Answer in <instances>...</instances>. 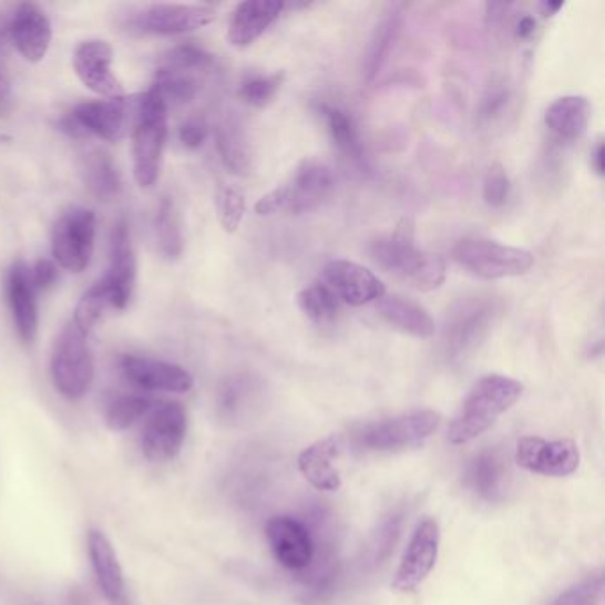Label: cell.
I'll list each match as a JSON object with an SVG mask.
<instances>
[{"label": "cell", "instance_id": "obj_4", "mask_svg": "<svg viewBox=\"0 0 605 605\" xmlns=\"http://www.w3.org/2000/svg\"><path fill=\"white\" fill-rule=\"evenodd\" d=\"M170 107L155 90L146 91L139 96L137 114L134 121V178L139 187L155 185L161 176L167 143V117Z\"/></svg>", "mask_w": 605, "mask_h": 605}, {"label": "cell", "instance_id": "obj_12", "mask_svg": "<svg viewBox=\"0 0 605 605\" xmlns=\"http://www.w3.org/2000/svg\"><path fill=\"white\" fill-rule=\"evenodd\" d=\"M265 534L271 554L280 566L291 572L311 568L317 545L304 522L288 515L271 516L265 525Z\"/></svg>", "mask_w": 605, "mask_h": 605}, {"label": "cell", "instance_id": "obj_5", "mask_svg": "<svg viewBox=\"0 0 605 605\" xmlns=\"http://www.w3.org/2000/svg\"><path fill=\"white\" fill-rule=\"evenodd\" d=\"M453 259L469 276L481 280L525 276L534 265V256L530 250L480 236L463 238L454 245Z\"/></svg>", "mask_w": 605, "mask_h": 605}, {"label": "cell", "instance_id": "obj_9", "mask_svg": "<svg viewBox=\"0 0 605 605\" xmlns=\"http://www.w3.org/2000/svg\"><path fill=\"white\" fill-rule=\"evenodd\" d=\"M187 432V410L178 401H167L153 410L144 424L141 439L144 457L155 463L176 459L185 444Z\"/></svg>", "mask_w": 605, "mask_h": 605}, {"label": "cell", "instance_id": "obj_15", "mask_svg": "<svg viewBox=\"0 0 605 605\" xmlns=\"http://www.w3.org/2000/svg\"><path fill=\"white\" fill-rule=\"evenodd\" d=\"M112 61L114 54L107 41L90 40L76 47L73 68L88 90L103 99H120L125 90L112 73Z\"/></svg>", "mask_w": 605, "mask_h": 605}, {"label": "cell", "instance_id": "obj_20", "mask_svg": "<svg viewBox=\"0 0 605 605\" xmlns=\"http://www.w3.org/2000/svg\"><path fill=\"white\" fill-rule=\"evenodd\" d=\"M335 174L329 165L317 158H306L295 171L294 180L286 185L288 206L291 214H306L327 199L335 191Z\"/></svg>", "mask_w": 605, "mask_h": 605}, {"label": "cell", "instance_id": "obj_37", "mask_svg": "<svg viewBox=\"0 0 605 605\" xmlns=\"http://www.w3.org/2000/svg\"><path fill=\"white\" fill-rule=\"evenodd\" d=\"M153 90L161 94V99L170 107V105H183L191 102L196 96L199 84H197L196 75L191 73L158 70Z\"/></svg>", "mask_w": 605, "mask_h": 605}, {"label": "cell", "instance_id": "obj_33", "mask_svg": "<svg viewBox=\"0 0 605 605\" xmlns=\"http://www.w3.org/2000/svg\"><path fill=\"white\" fill-rule=\"evenodd\" d=\"M153 400L144 394H121L109 403L105 410V424L112 432H125L137 421L150 414Z\"/></svg>", "mask_w": 605, "mask_h": 605}, {"label": "cell", "instance_id": "obj_46", "mask_svg": "<svg viewBox=\"0 0 605 605\" xmlns=\"http://www.w3.org/2000/svg\"><path fill=\"white\" fill-rule=\"evenodd\" d=\"M59 267L58 263L50 259H40V262L31 268L32 285L37 291L52 288L58 283Z\"/></svg>", "mask_w": 605, "mask_h": 605}, {"label": "cell", "instance_id": "obj_28", "mask_svg": "<svg viewBox=\"0 0 605 605\" xmlns=\"http://www.w3.org/2000/svg\"><path fill=\"white\" fill-rule=\"evenodd\" d=\"M592 120V103L586 96L568 94L554 100L545 112V125L561 141H577L586 134Z\"/></svg>", "mask_w": 605, "mask_h": 605}, {"label": "cell", "instance_id": "obj_50", "mask_svg": "<svg viewBox=\"0 0 605 605\" xmlns=\"http://www.w3.org/2000/svg\"><path fill=\"white\" fill-rule=\"evenodd\" d=\"M604 143L596 144L595 150H593L592 153V165L593 170H595V173L598 174V176L604 174Z\"/></svg>", "mask_w": 605, "mask_h": 605}, {"label": "cell", "instance_id": "obj_26", "mask_svg": "<svg viewBox=\"0 0 605 605\" xmlns=\"http://www.w3.org/2000/svg\"><path fill=\"white\" fill-rule=\"evenodd\" d=\"M339 453H341L339 439L336 437L321 439L298 454V471L315 489L321 492H336L341 486V476L335 468V460Z\"/></svg>", "mask_w": 605, "mask_h": 605}, {"label": "cell", "instance_id": "obj_6", "mask_svg": "<svg viewBox=\"0 0 605 605\" xmlns=\"http://www.w3.org/2000/svg\"><path fill=\"white\" fill-rule=\"evenodd\" d=\"M50 375L59 394L76 401L90 392L94 382V359L88 336L70 321L55 341L50 357Z\"/></svg>", "mask_w": 605, "mask_h": 605}, {"label": "cell", "instance_id": "obj_11", "mask_svg": "<svg viewBox=\"0 0 605 605\" xmlns=\"http://www.w3.org/2000/svg\"><path fill=\"white\" fill-rule=\"evenodd\" d=\"M515 462L540 476L565 478L577 471L581 451L570 439L545 441L542 437H522L516 442Z\"/></svg>", "mask_w": 605, "mask_h": 605}, {"label": "cell", "instance_id": "obj_38", "mask_svg": "<svg viewBox=\"0 0 605 605\" xmlns=\"http://www.w3.org/2000/svg\"><path fill=\"white\" fill-rule=\"evenodd\" d=\"M218 224L226 233H236L245 217V196L233 185H218L215 192Z\"/></svg>", "mask_w": 605, "mask_h": 605}, {"label": "cell", "instance_id": "obj_10", "mask_svg": "<svg viewBox=\"0 0 605 605\" xmlns=\"http://www.w3.org/2000/svg\"><path fill=\"white\" fill-rule=\"evenodd\" d=\"M439 548H441L439 522L432 516H424L423 521H419L416 525L409 547L401 557L400 566L392 578V589L409 593L421 586L435 568Z\"/></svg>", "mask_w": 605, "mask_h": 605}, {"label": "cell", "instance_id": "obj_36", "mask_svg": "<svg viewBox=\"0 0 605 605\" xmlns=\"http://www.w3.org/2000/svg\"><path fill=\"white\" fill-rule=\"evenodd\" d=\"M109 308H112L111 291H109L107 285L100 279L96 285L91 286L82 295L81 300L76 304L72 321L76 329L88 336L93 327L99 326V321L102 320Z\"/></svg>", "mask_w": 605, "mask_h": 605}, {"label": "cell", "instance_id": "obj_1", "mask_svg": "<svg viewBox=\"0 0 605 605\" xmlns=\"http://www.w3.org/2000/svg\"><path fill=\"white\" fill-rule=\"evenodd\" d=\"M371 258L383 270L409 280L419 291H433L445 280V262L439 254L427 253L416 245L412 218H401L388 235L371 244Z\"/></svg>", "mask_w": 605, "mask_h": 605}, {"label": "cell", "instance_id": "obj_29", "mask_svg": "<svg viewBox=\"0 0 605 605\" xmlns=\"http://www.w3.org/2000/svg\"><path fill=\"white\" fill-rule=\"evenodd\" d=\"M506 472L504 460L495 451H485L469 463L465 483L478 498L495 503L503 498Z\"/></svg>", "mask_w": 605, "mask_h": 605}, {"label": "cell", "instance_id": "obj_43", "mask_svg": "<svg viewBox=\"0 0 605 605\" xmlns=\"http://www.w3.org/2000/svg\"><path fill=\"white\" fill-rule=\"evenodd\" d=\"M510 102V90L504 82L501 84L490 85L485 96L481 100L480 105V120L481 121H494L503 114L504 109L507 107Z\"/></svg>", "mask_w": 605, "mask_h": 605}, {"label": "cell", "instance_id": "obj_42", "mask_svg": "<svg viewBox=\"0 0 605 605\" xmlns=\"http://www.w3.org/2000/svg\"><path fill=\"white\" fill-rule=\"evenodd\" d=\"M510 196V178L503 165L495 162L486 171L485 182H483V199L492 208L503 206Z\"/></svg>", "mask_w": 605, "mask_h": 605}, {"label": "cell", "instance_id": "obj_21", "mask_svg": "<svg viewBox=\"0 0 605 605\" xmlns=\"http://www.w3.org/2000/svg\"><path fill=\"white\" fill-rule=\"evenodd\" d=\"M265 386L250 373L227 377L217 391V412L223 421L240 424L249 421L262 409Z\"/></svg>", "mask_w": 605, "mask_h": 605}, {"label": "cell", "instance_id": "obj_30", "mask_svg": "<svg viewBox=\"0 0 605 605\" xmlns=\"http://www.w3.org/2000/svg\"><path fill=\"white\" fill-rule=\"evenodd\" d=\"M215 144L224 165L233 174L247 176L253 171V152L249 139L245 134L240 121L235 117H224L215 130Z\"/></svg>", "mask_w": 605, "mask_h": 605}, {"label": "cell", "instance_id": "obj_3", "mask_svg": "<svg viewBox=\"0 0 605 605\" xmlns=\"http://www.w3.org/2000/svg\"><path fill=\"white\" fill-rule=\"evenodd\" d=\"M442 416L435 410H416L410 414L362 424L353 430L350 444L357 453L394 454L414 450L437 432Z\"/></svg>", "mask_w": 605, "mask_h": 605}, {"label": "cell", "instance_id": "obj_23", "mask_svg": "<svg viewBox=\"0 0 605 605\" xmlns=\"http://www.w3.org/2000/svg\"><path fill=\"white\" fill-rule=\"evenodd\" d=\"M285 10L286 4L280 0H245L233 11L227 41L238 49L253 45Z\"/></svg>", "mask_w": 605, "mask_h": 605}, {"label": "cell", "instance_id": "obj_7", "mask_svg": "<svg viewBox=\"0 0 605 605\" xmlns=\"http://www.w3.org/2000/svg\"><path fill=\"white\" fill-rule=\"evenodd\" d=\"M498 304L486 295L462 298L448 312L444 327L445 357L460 362L476 352L490 335Z\"/></svg>", "mask_w": 605, "mask_h": 605}, {"label": "cell", "instance_id": "obj_41", "mask_svg": "<svg viewBox=\"0 0 605 605\" xmlns=\"http://www.w3.org/2000/svg\"><path fill=\"white\" fill-rule=\"evenodd\" d=\"M209 55L205 50L196 45L176 47L171 50L170 54L164 55L158 70H167V72L191 73L196 75L197 72H203L208 66Z\"/></svg>", "mask_w": 605, "mask_h": 605}, {"label": "cell", "instance_id": "obj_24", "mask_svg": "<svg viewBox=\"0 0 605 605\" xmlns=\"http://www.w3.org/2000/svg\"><path fill=\"white\" fill-rule=\"evenodd\" d=\"M8 302L20 339L32 343L38 335L37 288L32 285L31 267L22 259L13 263L8 276Z\"/></svg>", "mask_w": 605, "mask_h": 605}, {"label": "cell", "instance_id": "obj_27", "mask_svg": "<svg viewBox=\"0 0 605 605\" xmlns=\"http://www.w3.org/2000/svg\"><path fill=\"white\" fill-rule=\"evenodd\" d=\"M377 311L386 324L403 335L419 339L432 338L435 335L437 327L432 315L409 298L400 297V295H389V297L383 295L377 304Z\"/></svg>", "mask_w": 605, "mask_h": 605}, {"label": "cell", "instance_id": "obj_51", "mask_svg": "<svg viewBox=\"0 0 605 605\" xmlns=\"http://www.w3.org/2000/svg\"><path fill=\"white\" fill-rule=\"evenodd\" d=\"M563 2H543V11H545V14H548V17H552V14H556L557 11L563 8Z\"/></svg>", "mask_w": 605, "mask_h": 605}, {"label": "cell", "instance_id": "obj_39", "mask_svg": "<svg viewBox=\"0 0 605 605\" xmlns=\"http://www.w3.org/2000/svg\"><path fill=\"white\" fill-rule=\"evenodd\" d=\"M604 572H596L566 587L565 592L551 602V605H604Z\"/></svg>", "mask_w": 605, "mask_h": 605}, {"label": "cell", "instance_id": "obj_44", "mask_svg": "<svg viewBox=\"0 0 605 605\" xmlns=\"http://www.w3.org/2000/svg\"><path fill=\"white\" fill-rule=\"evenodd\" d=\"M400 525L401 516H391L382 525V530L375 534L373 543H371V554H373L371 560H373V563H380L391 552V547L397 542L398 534H400Z\"/></svg>", "mask_w": 605, "mask_h": 605}, {"label": "cell", "instance_id": "obj_2", "mask_svg": "<svg viewBox=\"0 0 605 605\" xmlns=\"http://www.w3.org/2000/svg\"><path fill=\"white\" fill-rule=\"evenodd\" d=\"M524 386L506 375H486L478 380L453 418L448 441L453 445L476 441L521 400Z\"/></svg>", "mask_w": 605, "mask_h": 605}, {"label": "cell", "instance_id": "obj_45", "mask_svg": "<svg viewBox=\"0 0 605 605\" xmlns=\"http://www.w3.org/2000/svg\"><path fill=\"white\" fill-rule=\"evenodd\" d=\"M288 206V191L286 185L283 187L274 188L265 196L259 197L258 203L254 206V212L259 217H270V215L279 214L280 209H286Z\"/></svg>", "mask_w": 605, "mask_h": 605}, {"label": "cell", "instance_id": "obj_32", "mask_svg": "<svg viewBox=\"0 0 605 605\" xmlns=\"http://www.w3.org/2000/svg\"><path fill=\"white\" fill-rule=\"evenodd\" d=\"M85 183L94 197L111 201L120 194L121 178L107 153L96 152L85 162Z\"/></svg>", "mask_w": 605, "mask_h": 605}, {"label": "cell", "instance_id": "obj_48", "mask_svg": "<svg viewBox=\"0 0 605 605\" xmlns=\"http://www.w3.org/2000/svg\"><path fill=\"white\" fill-rule=\"evenodd\" d=\"M485 8L486 23H489V28H495V25L503 22L504 14L510 10V4H495V2H489Z\"/></svg>", "mask_w": 605, "mask_h": 605}, {"label": "cell", "instance_id": "obj_18", "mask_svg": "<svg viewBox=\"0 0 605 605\" xmlns=\"http://www.w3.org/2000/svg\"><path fill=\"white\" fill-rule=\"evenodd\" d=\"M215 19L217 13L206 6L158 4L139 14L135 25L150 34L173 37V34H185V32L206 28L209 23H214Z\"/></svg>", "mask_w": 605, "mask_h": 605}, {"label": "cell", "instance_id": "obj_49", "mask_svg": "<svg viewBox=\"0 0 605 605\" xmlns=\"http://www.w3.org/2000/svg\"><path fill=\"white\" fill-rule=\"evenodd\" d=\"M536 31V20L533 17H522L516 23L515 34L519 40H530Z\"/></svg>", "mask_w": 605, "mask_h": 605}, {"label": "cell", "instance_id": "obj_34", "mask_svg": "<svg viewBox=\"0 0 605 605\" xmlns=\"http://www.w3.org/2000/svg\"><path fill=\"white\" fill-rule=\"evenodd\" d=\"M297 304L300 311L315 321V324H329L338 315V297L326 283H315L300 289L297 295Z\"/></svg>", "mask_w": 605, "mask_h": 605}, {"label": "cell", "instance_id": "obj_14", "mask_svg": "<svg viewBox=\"0 0 605 605\" xmlns=\"http://www.w3.org/2000/svg\"><path fill=\"white\" fill-rule=\"evenodd\" d=\"M324 283L332 289L338 300L359 308L379 302L386 295V286L373 271L350 259H332L324 267Z\"/></svg>", "mask_w": 605, "mask_h": 605}, {"label": "cell", "instance_id": "obj_35", "mask_svg": "<svg viewBox=\"0 0 605 605\" xmlns=\"http://www.w3.org/2000/svg\"><path fill=\"white\" fill-rule=\"evenodd\" d=\"M156 236L165 258L178 259L183 254L182 218L171 197H164L156 212Z\"/></svg>", "mask_w": 605, "mask_h": 605}, {"label": "cell", "instance_id": "obj_40", "mask_svg": "<svg viewBox=\"0 0 605 605\" xmlns=\"http://www.w3.org/2000/svg\"><path fill=\"white\" fill-rule=\"evenodd\" d=\"M285 81V73H274V75H254L244 81L240 88V96L245 103L253 107H267L271 100L276 99L280 85Z\"/></svg>", "mask_w": 605, "mask_h": 605}, {"label": "cell", "instance_id": "obj_31", "mask_svg": "<svg viewBox=\"0 0 605 605\" xmlns=\"http://www.w3.org/2000/svg\"><path fill=\"white\" fill-rule=\"evenodd\" d=\"M320 111L324 117H326L330 139H332V143L336 144L339 152L343 153L348 161H352L353 164L359 165L362 170H368L365 144H362L361 134H359V129H357L353 117L345 109L329 105V103L320 105Z\"/></svg>", "mask_w": 605, "mask_h": 605}, {"label": "cell", "instance_id": "obj_16", "mask_svg": "<svg viewBox=\"0 0 605 605\" xmlns=\"http://www.w3.org/2000/svg\"><path fill=\"white\" fill-rule=\"evenodd\" d=\"M137 277L134 244L130 235V226L125 218L114 226L111 240V263L109 270L102 277L112 297V308L125 309L132 300Z\"/></svg>", "mask_w": 605, "mask_h": 605}, {"label": "cell", "instance_id": "obj_47", "mask_svg": "<svg viewBox=\"0 0 605 605\" xmlns=\"http://www.w3.org/2000/svg\"><path fill=\"white\" fill-rule=\"evenodd\" d=\"M208 137V125L203 120H188L180 129V141L188 150H197Z\"/></svg>", "mask_w": 605, "mask_h": 605}, {"label": "cell", "instance_id": "obj_13", "mask_svg": "<svg viewBox=\"0 0 605 605\" xmlns=\"http://www.w3.org/2000/svg\"><path fill=\"white\" fill-rule=\"evenodd\" d=\"M137 103L139 96L84 102L73 109L72 116L84 126L88 134L96 135L107 143H117L125 137L130 123L134 125Z\"/></svg>", "mask_w": 605, "mask_h": 605}, {"label": "cell", "instance_id": "obj_22", "mask_svg": "<svg viewBox=\"0 0 605 605\" xmlns=\"http://www.w3.org/2000/svg\"><path fill=\"white\" fill-rule=\"evenodd\" d=\"M14 47L29 63H41L52 43V23L40 6L25 2L14 11L10 25Z\"/></svg>", "mask_w": 605, "mask_h": 605}, {"label": "cell", "instance_id": "obj_25", "mask_svg": "<svg viewBox=\"0 0 605 605\" xmlns=\"http://www.w3.org/2000/svg\"><path fill=\"white\" fill-rule=\"evenodd\" d=\"M403 6H389L388 11L380 17L379 23L375 25L373 34L370 38V45L366 50L362 75L368 84L382 73L383 66L388 64L389 58L397 49L398 40L403 29Z\"/></svg>", "mask_w": 605, "mask_h": 605}, {"label": "cell", "instance_id": "obj_19", "mask_svg": "<svg viewBox=\"0 0 605 605\" xmlns=\"http://www.w3.org/2000/svg\"><path fill=\"white\" fill-rule=\"evenodd\" d=\"M88 554L100 592L111 605H129L125 572L121 568L116 548L107 534L100 530L88 533Z\"/></svg>", "mask_w": 605, "mask_h": 605}, {"label": "cell", "instance_id": "obj_17", "mask_svg": "<svg viewBox=\"0 0 605 605\" xmlns=\"http://www.w3.org/2000/svg\"><path fill=\"white\" fill-rule=\"evenodd\" d=\"M121 370L130 382L144 391L185 394L194 388V379L185 368L150 357L125 356L121 359Z\"/></svg>", "mask_w": 605, "mask_h": 605}, {"label": "cell", "instance_id": "obj_8", "mask_svg": "<svg viewBox=\"0 0 605 605\" xmlns=\"http://www.w3.org/2000/svg\"><path fill=\"white\" fill-rule=\"evenodd\" d=\"M96 215L88 208H73L59 218L52 229V254L64 270L81 274L93 258Z\"/></svg>", "mask_w": 605, "mask_h": 605}]
</instances>
